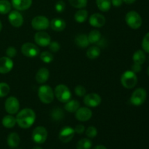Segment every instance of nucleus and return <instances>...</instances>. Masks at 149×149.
I'll list each match as a JSON object with an SVG mask.
<instances>
[{
    "instance_id": "f257e3e1",
    "label": "nucleus",
    "mask_w": 149,
    "mask_h": 149,
    "mask_svg": "<svg viewBox=\"0 0 149 149\" xmlns=\"http://www.w3.org/2000/svg\"><path fill=\"white\" fill-rule=\"evenodd\" d=\"M35 119V112L31 109H23L16 116V122L18 126L23 129L31 127L34 123Z\"/></svg>"
},
{
    "instance_id": "f03ea898",
    "label": "nucleus",
    "mask_w": 149,
    "mask_h": 149,
    "mask_svg": "<svg viewBox=\"0 0 149 149\" xmlns=\"http://www.w3.org/2000/svg\"><path fill=\"white\" fill-rule=\"evenodd\" d=\"M38 96L42 103L49 104L53 101L55 94L52 89L49 85H42L38 90Z\"/></svg>"
},
{
    "instance_id": "7ed1b4c3",
    "label": "nucleus",
    "mask_w": 149,
    "mask_h": 149,
    "mask_svg": "<svg viewBox=\"0 0 149 149\" xmlns=\"http://www.w3.org/2000/svg\"><path fill=\"white\" fill-rule=\"evenodd\" d=\"M55 97L61 103H67L71 98V93L65 84H58L54 91Z\"/></svg>"
},
{
    "instance_id": "20e7f679",
    "label": "nucleus",
    "mask_w": 149,
    "mask_h": 149,
    "mask_svg": "<svg viewBox=\"0 0 149 149\" xmlns=\"http://www.w3.org/2000/svg\"><path fill=\"white\" fill-rule=\"evenodd\" d=\"M121 83L125 88L132 89L136 86L138 77L132 71H127L124 72L121 77Z\"/></svg>"
},
{
    "instance_id": "39448f33",
    "label": "nucleus",
    "mask_w": 149,
    "mask_h": 149,
    "mask_svg": "<svg viewBox=\"0 0 149 149\" xmlns=\"http://www.w3.org/2000/svg\"><path fill=\"white\" fill-rule=\"evenodd\" d=\"M125 21L130 28L138 29L142 25V18L141 15L135 11H130L125 16Z\"/></svg>"
},
{
    "instance_id": "423d86ee",
    "label": "nucleus",
    "mask_w": 149,
    "mask_h": 149,
    "mask_svg": "<svg viewBox=\"0 0 149 149\" xmlns=\"http://www.w3.org/2000/svg\"><path fill=\"white\" fill-rule=\"evenodd\" d=\"M147 97V93L145 89L138 88L133 92L130 97V102L132 105L136 106L143 104Z\"/></svg>"
},
{
    "instance_id": "0eeeda50",
    "label": "nucleus",
    "mask_w": 149,
    "mask_h": 149,
    "mask_svg": "<svg viewBox=\"0 0 149 149\" xmlns=\"http://www.w3.org/2000/svg\"><path fill=\"white\" fill-rule=\"evenodd\" d=\"M47 138V131L42 126L36 127L32 132V140L36 143L42 144Z\"/></svg>"
},
{
    "instance_id": "6e6552de",
    "label": "nucleus",
    "mask_w": 149,
    "mask_h": 149,
    "mask_svg": "<svg viewBox=\"0 0 149 149\" xmlns=\"http://www.w3.org/2000/svg\"><path fill=\"white\" fill-rule=\"evenodd\" d=\"M49 23L50 22L47 17L43 15H39L33 18L31 21V26L35 30L43 31L49 28Z\"/></svg>"
},
{
    "instance_id": "1a4fd4ad",
    "label": "nucleus",
    "mask_w": 149,
    "mask_h": 149,
    "mask_svg": "<svg viewBox=\"0 0 149 149\" xmlns=\"http://www.w3.org/2000/svg\"><path fill=\"white\" fill-rule=\"evenodd\" d=\"M21 52L28 58H35L39 54V49L34 44L27 42L22 45Z\"/></svg>"
},
{
    "instance_id": "9d476101",
    "label": "nucleus",
    "mask_w": 149,
    "mask_h": 149,
    "mask_svg": "<svg viewBox=\"0 0 149 149\" xmlns=\"http://www.w3.org/2000/svg\"><path fill=\"white\" fill-rule=\"evenodd\" d=\"M4 108H5L6 111L8 113L12 115L15 114L20 109V103L15 97L11 96L6 100Z\"/></svg>"
},
{
    "instance_id": "9b49d317",
    "label": "nucleus",
    "mask_w": 149,
    "mask_h": 149,
    "mask_svg": "<svg viewBox=\"0 0 149 149\" xmlns=\"http://www.w3.org/2000/svg\"><path fill=\"white\" fill-rule=\"evenodd\" d=\"M74 134H75L74 129L68 126L64 127L63 128L61 129L59 133L60 141L63 143H65L70 142L74 138Z\"/></svg>"
},
{
    "instance_id": "f8f14e48",
    "label": "nucleus",
    "mask_w": 149,
    "mask_h": 149,
    "mask_svg": "<svg viewBox=\"0 0 149 149\" xmlns=\"http://www.w3.org/2000/svg\"><path fill=\"white\" fill-rule=\"evenodd\" d=\"M101 97L96 93H90L84 96V103L88 107H97L101 103Z\"/></svg>"
},
{
    "instance_id": "ddd939ff",
    "label": "nucleus",
    "mask_w": 149,
    "mask_h": 149,
    "mask_svg": "<svg viewBox=\"0 0 149 149\" xmlns=\"http://www.w3.org/2000/svg\"><path fill=\"white\" fill-rule=\"evenodd\" d=\"M34 40L36 45L40 47H47L51 42V37L45 31H39L34 36Z\"/></svg>"
},
{
    "instance_id": "4468645a",
    "label": "nucleus",
    "mask_w": 149,
    "mask_h": 149,
    "mask_svg": "<svg viewBox=\"0 0 149 149\" xmlns=\"http://www.w3.org/2000/svg\"><path fill=\"white\" fill-rule=\"evenodd\" d=\"M8 20L10 24L15 28H19L23 25V17L17 10H13L10 13Z\"/></svg>"
},
{
    "instance_id": "2eb2a0df",
    "label": "nucleus",
    "mask_w": 149,
    "mask_h": 149,
    "mask_svg": "<svg viewBox=\"0 0 149 149\" xmlns=\"http://www.w3.org/2000/svg\"><path fill=\"white\" fill-rule=\"evenodd\" d=\"M93 116V112L89 108H79L76 111V118L80 122H87L90 120Z\"/></svg>"
},
{
    "instance_id": "dca6fc26",
    "label": "nucleus",
    "mask_w": 149,
    "mask_h": 149,
    "mask_svg": "<svg viewBox=\"0 0 149 149\" xmlns=\"http://www.w3.org/2000/svg\"><path fill=\"white\" fill-rule=\"evenodd\" d=\"M89 23L93 27L101 28L106 23V18L100 13H95L90 17Z\"/></svg>"
},
{
    "instance_id": "f3484780",
    "label": "nucleus",
    "mask_w": 149,
    "mask_h": 149,
    "mask_svg": "<svg viewBox=\"0 0 149 149\" xmlns=\"http://www.w3.org/2000/svg\"><path fill=\"white\" fill-rule=\"evenodd\" d=\"M13 68V61L8 57L0 58V74L9 73Z\"/></svg>"
},
{
    "instance_id": "a211bd4d",
    "label": "nucleus",
    "mask_w": 149,
    "mask_h": 149,
    "mask_svg": "<svg viewBox=\"0 0 149 149\" xmlns=\"http://www.w3.org/2000/svg\"><path fill=\"white\" fill-rule=\"evenodd\" d=\"M32 0H12V5L15 10L23 11L31 6Z\"/></svg>"
},
{
    "instance_id": "6ab92c4d",
    "label": "nucleus",
    "mask_w": 149,
    "mask_h": 149,
    "mask_svg": "<svg viewBox=\"0 0 149 149\" xmlns=\"http://www.w3.org/2000/svg\"><path fill=\"white\" fill-rule=\"evenodd\" d=\"M49 26H50L51 29L55 31H62L65 29L66 23H65V20L63 19L56 17L51 20V22L49 23Z\"/></svg>"
},
{
    "instance_id": "aec40b11",
    "label": "nucleus",
    "mask_w": 149,
    "mask_h": 149,
    "mask_svg": "<svg viewBox=\"0 0 149 149\" xmlns=\"http://www.w3.org/2000/svg\"><path fill=\"white\" fill-rule=\"evenodd\" d=\"M49 77V71L47 68H42L37 71L36 74V80L39 84H44L48 80Z\"/></svg>"
},
{
    "instance_id": "412c9836",
    "label": "nucleus",
    "mask_w": 149,
    "mask_h": 149,
    "mask_svg": "<svg viewBox=\"0 0 149 149\" xmlns=\"http://www.w3.org/2000/svg\"><path fill=\"white\" fill-rule=\"evenodd\" d=\"M75 44L79 47L85 48L89 46L90 45V42H89L88 36L87 35L84 34V33H80L76 36L75 39H74Z\"/></svg>"
},
{
    "instance_id": "4be33fe9",
    "label": "nucleus",
    "mask_w": 149,
    "mask_h": 149,
    "mask_svg": "<svg viewBox=\"0 0 149 149\" xmlns=\"http://www.w3.org/2000/svg\"><path fill=\"white\" fill-rule=\"evenodd\" d=\"M20 143V136L16 132H12L7 137V144L10 148H16Z\"/></svg>"
},
{
    "instance_id": "5701e85b",
    "label": "nucleus",
    "mask_w": 149,
    "mask_h": 149,
    "mask_svg": "<svg viewBox=\"0 0 149 149\" xmlns=\"http://www.w3.org/2000/svg\"><path fill=\"white\" fill-rule=\"evenodd\" d=\"M79 102L77 100H68L67 103H65V110L68 112H71V113H74L76 112L79 109Z\"/></svg>"
},
{
    "instance_id": "b1692460",
    "label": "nucleus",
    "mask_w": 149,
    "mask_h": 149,
    "mask_svg": "<svg viewBox=\"0 0 149 149\" xmlns=\"http://www.w3.org/2000/svg\"><path fill=\"white\" fill-rule=\"evenodd\" d=\"M16 118L11 115H7L2 119V125L6 128H13L16 125Z\"/></svg>"
},
{
    "instance_id": "393cba45",
    "label": "nucleus",
    "mask_w": 149,
    "mask_h": 149,
    "mask_svg": "<svg viewBox=\"0 0 149 149\" xmlns=\"http://www.w3.org/2000/svg\"><path fill=\"white\" fill-rule=\"evenodd\" d=\"M132 59H133V61L135 63L142 65V64L144 63V62L146 61V54L144 53V52L143 50L138 49V50H137L133 54Z\"/></svg>"
},
{
    "instance_id": "a878e982",
    "label": "nucleus",
    "mask_w": 149,
    "mask_h": 149,
    "mask_svg": "<svg viewBox=\"0 0 149 149\" xmlns=\"http://www.w3.org/2000/svg\"><path fill=\"white\" fill-rule=\"evenodd\" d=\"M100 54V49L97 46H92L87 49V57L90 59H95L98 58Z\"/></svg>"
},
{
    "instance_id": "bb28decb",
    "label": "nucleus",
    "mask_w": 149,
    "mask_h": 149,
    "mask_svg": "<svg viewBox=\"0 0 149 149\" xmlns=\"http://www.w3.org/2000/svg\"><path fill=\"white\" fill-rule=\"evenodd\" d=\"M96 4L99 10L102 12H108L111 9V0H96Z\"/></svg>"
},
{
    "instance_id": "cd10ccee",
    "label": "nucleus",
    "mask_w": 149,
    "mask_h": 149,
    "mask_svg": "<svg viewBox=\"0 0 149 149\" xmlns=\"http://www.w3.org/2000/svg\"><path fill=\"white\" fill-rule=\"evenodd\" d=\"M87 16H88V13L86 10L81 9V10H78L74 15V19L77 23H82L87 20Z\"/></svg>"
},
{
    "instance_id": "c85d7f7f",
    "label": "nucleus",
    "mask_w": 149,
    "mask_h": 149,
    "mask_svg": "<svg viewBox=\"0 0 149 149\" xmlns=\"http://www.w3.org/2000/svg\"><path fill=\"white\" fill-rule=\"evenodd\" d=\"M88 39L90 44H95L100 42L101 39V33L97 30H93L90 32L88 36Z\"/></svg>"
},
{
    "instance_id": "c756f323",
    "label": "nucleus",
    "mask_w": 149,
    "mask_h": 149,
    "mask_svg": "<svg viewBox=\"0 0 149 149\" xmlns=\"http://www.w3.org/2000/svg\"><path fill=\"white\" fill-rule=\"evenodd\" d=\"M12 4L8 0H0V14H7L10 12Z\"/></svg>"
},
{
    "instance_id": "7c9ffc66",
    "label": "nucleus",
    "mask_w": 149,
    "mask_h": 149,
    "mask_svg": "<svg viewBox=\"0 0 149 149\" xmlns=\"http://www.w3.org/2000/svg\"><path fill=\"white\" fill-rule=\"evenodd\" d=\"M93 146V143L88 138H82L79 140L77 144V149H90Z\"/></svg>"
},
{
    "instance_id": "2f4dec72",
    "label": "nucleus",
    "mask_w": 149,
    "mask_h": 149,
    "mask_svg": "<svg viewBox=\"0 0 149 149\" xmlns=\"http://www.w3.org/2000/svg\"><path fill=\"white\" fill-rule=\"evenodd\" d=\"M51 116L55 121H60L64 117V112L61 108H55L51 112Z\"/></svg>"
},
{
    "instance_id": "473e14b6",
    "label": "nucleus",
    "mask_w": 149,
    "mask_h": 149,
    "mask_svg": "<svg viewBox=\"0 0 149 149\" xmlns=\"http://www.w3.org/2000/svg\"><path fill=\"white\" fill-rule=\"evenodd\" d=\"M53 55L49 51H44L40 54V59L45 63H49L53 61Z\"/></svg>"
},
{
    "instance_id": "72a5a7b5",
    "label": "nucleus",
    "mask_w": 149,
    "mask_h": 149,
    "mask_svg": "<svg viewBox=\"0 0 149 149\" xmlns=\"http://www.w3.org/2000/svg\"><path fill=\"white\" fill-rule=\"evenodd\" d=\"M68 1L72 7L77 9L84 8L87 4V0H68Z\"/></svg>"
},
{
    "instance_id": "f704fd0d",
    "label": "nucleus",
    "mask_w": 149,
    "mask_h": 149,
    "mask_svg": "<svg viewBox=\"0 0 149 149\" xmlns=\"http://www.w3.org/2000/svg\"><path fill=\"white\" fill-rule=\"evenodd\" d=\"M10 91V86L4 82L0 83V97L7 96Z\"/></svg>"
},
{
    "instance_id": "c9c22d12",
    "label": "nucleus",
    "mask_w": 149,
    "mask_h": 149,
    "mask_svg": "<svg viewBox=\"0 0 149 149\" xmlns=\"http://www.w3.org/2000/svg\"><path fill=\"white\" fill-rule=\"evenodd\" d=\"M97 134V130L95 127L90 126L86 130V135L89 138H94Z\"/></svg>"
},
{
    "instance_id": "e433bc0d",
    "label": "nucleus",
    "mask_w": 149,
    "mask_h": 149,
    "mask_svg": "<svg viewBox=\"0 0 149 149\" xmlns=\"http://www.w3.org/2000/svg\"><path fill=\"white\" fill-rule=\"evenodd\" d=\"M142 48L146 52L149 53V32L145 35L143 39Z\"/></svg>"
},
{
    "instance_id": "4c0bfd02",
    "label": "nucleus",
    "mask_w": 149,
    "mask_h": 149,
    "mask_svg": "<svg viewBox=\"0 0 149 149\" xmlns=\"http://www.w3.org/2000/svg\"><path fill=\"white\" fill-rule=\"evenodd\" d=\"M76 95L79 97H83L86 94V89L82 85H77L74 89Z\"/></svg>"
},
{
    "instance_id": "58836bf2",
    "label": "nucleus",
    "mask_w": 149,
    "mask_h": 149,
    "mask_svg": "<svg viewBox=\"0 0 149 149\" xmlns=\"http://www.w3.org/2000/svg\"><path fill=\"white\" fill-rule=\"evenodd\" d=\"M55 10L58 13H63L65 9V4L64 1H57L55 6Z\"/></svg>"
},
{
    "instance_id": "ea45409f",
    "label": "nucleus",
    "mask_w": 149,
    "mask_h": 149,
    "mask_svg": "<svg viewBox=\"0 0 149 149\" xmlns=\"http://www.w3.org/2000/svg\"><path fill=\"white\" fill-rule=\"evenodd\" d=\"M48 46H49V49H50L52 52H58V51L60 50V49H61V45H60V44L57 42H51Z\"/></svg>"
},
{
    "instance_id": "a19ab883",
    "label": "nucleus",
    "mask_w": 149,
    "mask_h": 149,
    "mask_svg": "<svg viewBox=\"0 0 149 149\" xmlns=\"http://www.w3.org/2000/svg\"><path fill=\"white\" fill-rule=\"evenodd\" d=\"M6 54H7V56L10 58H13L15 57V55H17V50L15 47H9L6 50Z\"/></svg>"
},
{
    "instance_id": "79ce46f5",
    "label": "nucleus",
    "mask_w": 149,
    "mask_h": 149,
    "mask_svg": "<svg viewBox=\"0 0 149 149\" xmlns=\"http://www.w3.org/2000/svg\"><path fill=\"white\" fill-rule=\"evenodd\" d=\"M85 130V128H84V126L82 125H78L76 126L75 129H74V131H75L76 133L77 134H82L83 132Z\"/></svg>"
},
{
    "instance_id": "37998d69",
    "label": "nucleus",
    "mask_w": 149,
    "mask_h": 149,
    "mask_svg": "<svg viewBox=\"0 0 149 149\" xmlns=\"http://www.w3.org/2000/svg\"><path fill=\"white\" fill-rule=\"evenodd\" d=\"M141 69H142V67H141V65H140V64H137L134 63L133 65H132V71L134 73H135V74L140 72Z\"/></svg>"
},
{
    "instance_id": "c03bdc74",
    "label": "nucleus",
    "mask_w": 149,
    "mask_h": 149,
    "mask_svg": "<svg viewBox=\"0 0 149 149\" xmlns=\"http://www.w3.org/2000/svg\"><path fill=\"white\" fill-rule=\"evenodd\" d=\"M111 4L114 7H120L122 3H123L122 0H111Z\"/></svg>"
},
{
    "instance_id": "a18cd8bd",
    "label": "nucleus",
    "mask_w": 149,
    "mask_h": 149,
    "mask_svg": "<svg viewBox=\"0 0 149 149\" xmlns=\"http://www.w3.org/2000/svg\"><path fill=\"white\" fill-rule=\"evenodd\" d=\"M122 1H124V2H125L126 4H133L134 2H135L136 0H122Z\"/></svg>"
},
{
    "instance_id": "49530a36",
    "label": "nucleus",
    "mask_w": 149,
    "mask_h": 149,
    "mask_svg": "<svg viewBox=\"0 0 149 149\" xmlns=\"http://www.w3.org/2000/svg\"><path fill=\"white\" fill-rule=\"evenodd\" d=\"M93 149H107L106 146L102 145H99V146H96L95 147H94Z\"/></svg>"
},
{
    "instance_id": "de8ad7c7",
    "label": "nucleus",
    "mask_w": 149,
    "mask_h": 149,
    "mask_svg": "<svg viewBox=\"0 0 149 149\" xmlns=\"http://www.w3.org/2000/svg\"><path fill=\"white\" fill-rule=\"evenodd\" d=\"M32 149H42V148L39 146H35V147H33Z\"/></svg>"
},
{
    "instance_id": "09e8293b",
    "label": "nucleus",
    "mask_w": 149,
    "mask_h": 149,
    "mask_svg": "<svg viewBox=\"0 0 149 149\" xmlns=\"http://www.w3.org/2000/svg\"><path fill=\"white\" fill-rule=\"evenodd\" d=\"M1 29H2V24H1V21H0V31H1Z\"/></svg>"
},
{
    "instance_id": "8fccbe9b",
    "label": "nucleus",
    "mask_w": 149,
    "mask_h": 149,
    "mask_svg": "<svg viewBox=\"0 0 149 149\" xmlns=\"http://www.w3.org/2000/svg\"><path fill=\"white\" fill-rule=\"evenodd\" d=\"M147 72H148V76H149V66H148V69H147Z\"/></svg>"
}]
</instances>
